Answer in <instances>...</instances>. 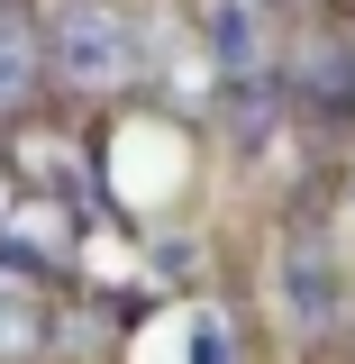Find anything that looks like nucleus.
I'll use <instances>...</instances> for the list:
<instances>
[{
	"instance_id": "1",
	"label": "nucleus",
	"mask_w": 355,
	"mask_h": 364,
	"mask_svg": "<svg viewBox=\"0 0 355 364\" xmlns=\"http://www.w3.org/2000/svg\"><path fill=\"white\" fill-rule=\"evenodd\" d=\"M128 64H137V37H128V18L110 9V0H73V9H55V73L64 82H128Z\"/></svg>"
},
{
	"instance_id": "2",
	"label": "nucleus",
	"mask_w": 355,
	"mask_h": 364,
	"mask_svg": "<svg viewBox=\"0 0 355 364\" xmlns=\"http://www.w3.org/2000/svg\"><path fill=\"white\" fill-rule=\"evenodd\" d=\"M219 64H228V82H265V73H273V46H265L255 0H228V9H219Z\"/></svg>"
},
{
	"instance_id": "3",
	"label": "nucleus",
	"mask_w": 355,
	"mask_h": 364,
	"mask_svg": "<svg viewBox=\"0 0 355 364\" xmlns=\"http://www.w3.org/2000/svg\"><path fill=\"white\" fill-rule=\"evenodd\" d=\"M28 91H37V37H28L18 18H0V119H9Z\"/></svg>"
}]
</instances>
